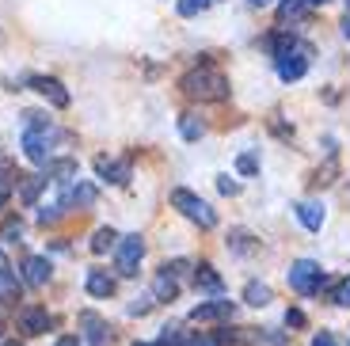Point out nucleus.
I'll list each match as a JSON object with an SVG mask.
<instances>
[{
	"instance_id": "aec40b11",
	"label": "nucleus",
	"mask_w": 350,
	"mask_h": 346,
	"mask_svg": "<svg viewBox=\"0 0 350 346\" xmlns=\"http://www.w3.org/2000/svg\"><path fill=\"white\" fill-rule=\"evenodd\" d=\"M19 301V282L8 267H0V304H16Z\"/></svg>"
},
{
	"instance_id": "a19ab883",
	"label": "nucleus",
	"mask_w": 350,
	"mask_h": 346,
	"mask_svg": "<svg viewBox=\"0 0 350 346\" xmlns=\"http://www.w3.org/2000/svg\"><path fill=\"white\" fill-rule=\"evenodd\" d=\"M301 4H305V8H316V4H327V0H301Z\"/></svg>"
},
{
	"instance_id": "2eb2a0df",
	"label": "nucleus",
	"mask_w": 350,
	"mask_h": 346,
	"mask_svg": "<svg viewBox=\"0 0 350 346\" xmlns=\"http://www.w3.org/2000/svg\"><path fill=\"white\" fill-rule=\"evenodd\" d=\"M194 286L206 289V293H213V297L225 293V282H221V274L210 267V263H198V267H194Z\"/></svg>"
},
{
	"instance_id": "e433bc0d",
	"label": "nucleus",
	"mask_w": 350,
	"mask_h": 346,
	"mask_svg": "<svg viewBox=\"0 0 350 346\" xmlns=\"http://www.w3.org/2000/svg\"><path fill=\"white\" fill-rule=\"evenodd\" d=\"M312 346H339V343H335V335H332V331H320V335L312 338Z\"/></svg>"
},
{
	"instance_id": "c756f323",
	"label": "nucleus",
	"mask_w": 350,
	"mask_h": 346,
	"mask_svg": "<svg viewBox=\"0 0 350 346\" xmlns=\"http://www.w3.org/2000/svg\"><path fill=\"white\" fill-rule=\"evenodd\" d=\"M335 172H339V164H335V160H327V164H324V172H316V175H312V187H327Z\"/></svg>"
},
{
	"instance_id": "cd10ccee",
	"label": "nucleus",
	"mask_w": 350,
	"mask_h": 346,
	"mask_svg": "<svg viewBox=\"0 0 350 346\" xmlns=\"http://www.w3.org/2000/svg\"><path fill=\"white\" fill-rule=\"evenodd\" d=\"M237 172L240 175H255V172H259V156H255V152H240L237 156Z\"/></svg>"
},
{
	"instance_id": "37998d69",
	"label": "nucleus",
	"mask_w": 350,
	"mask_h": 346,
	"mask_svg": "<svg viewBox=\"0 0 350 346\" xmlns=\"http://www.w3.org/2000/svg\"><path fill=\"white\" fill-rule=\"evenodd\" d=\"M133 346H149V343H133Z\"/></svg>"
},
{
	"instance_id": "393cba45",
	"label": "nucleus",
	"mask_w": 350,
	"mask_h": 346,
	"mask_svg": "<svg viewBox=\"0 0 350 346\" xmlns=\"http://www.w3.org/2000/svg\"><path fill=\"white\" fill-rule=\"evenodd\" d=\"M305 4H301V0H286V4H282L278 8V19L282 23H293V19H305Z\"/></svg>"
},
{
	"instance_id": "f03ea898",
	"label": "nucleus",
	"mask_w": 350,
	"mask_h": 346,
	"mask_svg": "<svg viewBox=\"0 0 350 346\" xmlns=\"http://www.w3.org/2000/svg\"><path fill=\"white\" fill-rule=\"evenodd\" d=\"M27 130H23V156L31 164H50V152H53V122L38 111H27Z\"/></svg>"
},
{
	"instance_id": "4468645a",
	"label": "nucleus",
	"mask_w": 350,
	"mask_h": 346,
	"mask_svg": "<svg viewBox=\"0 0 350 346\" xmlns=\"http://www.w3.org/2000/svg\"><path fill=\"white\" fill-rule=\"evenodd\" d=\"M175 297H179V274L160 267V274L152 278V301H175Z\"/></svg>"
},
{
	"instance_id": "58836bf2",
	"label": "nucleus",
	"mask_w": 350,
	"mask_h": 346,
	"mask_svg": "<svg viewBox=\"0 0 350 346\" xmlns=\"http://www.w3.org/2000/svg\"><path fill=\"white\" fill-rule=\"evenodd\" d=\"M247 4H252V8H267V4H271V0H247Z\"/></svg>"
},
{
	"instance_id": "f704fd0d",
	"label": "nucleus",
	"mask_w": 350,
	"mask_h": 346,
	"mask_svg": "<svg viewBox=\"0 0 350 346\" xmlns=\"http://www.w3.org/2000/svg\"><path fill=\"white\" fill-rule=\"evenodd\" d=\"M183 346H221V343H217V335H191Z\"/></svg>"
},
{
	"instance_id": "9d476101",
	"label": "nucleus",
	"mask_w": 350,
	"mask_h": 346,
	"mask_svg": "<svg viewBox=\"0 0 350 346\" xmlns=\"http://www.w3.org/2000/svg\"><path fill=\"white\" fill-rule=\"evenodd\" d=\"M96 175L114 187H126L130 183V160H111V156H96Z\"/></svg>"
},
{
	"instance_id": "7ed1b4c3",
	"label": "nucleus",
	"mask_w": 350,
	"mask_h": 346,
	"mask_svg": "<svg viewBox=\"0 0 350 346\" xmlns=\"http://www.w3.org/2000/svg\"><path fill=\"white\" fill-rule=\"evenodd\" d=\"M172 206L179 209L187 221H194L198 228H213V225H217V213H213V206H210L206 198H198L194 191H187V187H175V191H172Z\"/></svg>"
},
{
	"instance_id": "f8f14e48",
	"label": "nucleus",
	"mask_w": 350,
	"mask_h": 346,
	"mask_svg": "<svg viewBox=\"0 0 350 346\" xmlns=\"http://www.w3.org/2000/svg\"><path fill=\"white\" fill-rule=\"evenodd\" d=\"M50 274H53V267H50V259H46V255H27V259H23V278H27V286L42 289L46 282H50Z\"/></svg>"
},
{
	"instance_id": "9b49d317",
	"label": "nucleus",
	"mask_w": 350,
	"mask_h": 346,
	"mask_svg": "<svg viewBox=\"0 0 350 346\" xmlns=\"http://www.w3.org/2000/svg\"><path fill=\"white\" fill-rule=\"evenodd\" d=\"M31 88H35L42 99H50L53 107H69V92L57 77H31Z\"/></svg>"
},
{
	"instance_id": "c9c22d12",
	"label": "nucleus",
	"mask_w": 350,
	"mask_h": 346,
	"mask_svg": "<svg viewBox=\"0 0 350 346\" xmlns=\"http://www.w3.org/2000/svg\"><path fill=\"white\" fill-rule=\"evenodd\" d=\"M286 328H305V312H301V308H289V312H286Z\"/></svg>"
},
{
	"instance_id": "1a4fd4ad",
	"label": "nucleus",
	"mask_w": 350,
	"mask_h": 346,
	"mask_svg": "<svg viewBox=\"0 0 350 346\" xmlns=\"http://www.w3.org/2000/svg\"><path fill=\"white\" fill-rule=\"evenodd\" d=\"M80 328L88 335V346H111V323L96 312H80Z\"/></svg>"
},
{
	"instance_id": "f3484780",
	"label": "nucleus",
	"mask_w": 350,
	"mask_h": 346,
	"mask_svg": "<svg viewBox=\"0 0 350 346\" xmlns=\"http://www.w3.org/2000/svg\"><path fill=\"white\" fill-rule=\"evenodd\" d=\"M84 286H88V293H92V297H111L114 293V278L107 274V270H88Z\"/></svg>"
},
{
	"instance_id": "4c0bfd02",
	"label": "nucleus",
	"mask_w": 350,
	"mask_h": 346,
	"mask_svg": "<svg viewBox=\"0 0 350 346\" xmlns=\"http://www.w3.org/2000/svg\"><path fill=\"white\" fill-rule=\"evenodd\" d=\"M53 346H80V338H77V335H65V338H57Z\"/></svg>"
},
{
	"instance_id": "4be33fe9",
	"label": "nucleus",
	"mask_w": 350,
	"mask_h": 346,
	"mask_svg": "<svg viewBox=\"0 0 350 346\" xmlns=\"http://www.w3.org/2000/svg\"><path fill=\"white\" fill-rule=\"evenodd\" d=\"M114 243H118V232H114V228H96V232H92V251H96V255L111 251Z\"/></svg>"
},
{
	"instance_id": "5701e85b",
	"label": "nucleus",
	"mask_w": 350,
	"mask_h": 346,
	"mask_svg": "<svg viewBox=\"0 0 350 346\" xmlns=\"http://www.w3.org/2000/svg\"><path fill=\"white\" fill-rule=\"evenodd\" d=\"M179 133H183V141H198L202 133H206V126H202L194 114H179Z\"/></svg>"
},
{
	"instance_id": "c03bdc74",
	"label": "nucleus",
	"mask_w": 350,
	"mask_h": 346,
	"mask_svg": "<svg viewBox=\"0 0 350 346\" xmlns=\"http://www.w3.org/2000/svg\"><path fill=\"white\" fill-rule=\"evenodd\" d=\"M347 4H350V0H347Z\"/></svg>"
},
{
	"instance_id": "2f4dec72",
	"label": "nucleus",
	"mask_w": 350,
	"mask_h": 346,
	"mask_svg": "<svg viewBox=\"0 0 350 346\" xmlns=\"http://www.w3.org/2000/svg\"><path fill=\"white\" fill-rule=\"evenodd\" d=\"M335 304H342V308H350V278H342L339 286H335Z\"/></svg>"
},
{
	"instance_id": "7c9ffc66",
	"label": "nucleus",
	"mask_w": 350,
	"mask_h": 346,
	"mask_svg": "<svg viewBox=\"0 0 350 346\" xmlns=\"http://www.w3.org/2000/svg\"><path fill=\"white\" fill-rule=\"evenodd\" d=\"M62 221V206H42L38 209V225H57Z\"/></svg>"
},
{
	"instance_id": "423d86ee",
	"label": "nucleus",
	"mask_w": 350,
	"mask_h": 346,
	"mask_svg": "<svg viewBox=\"0 0 350 346\" xmlns=\"http://www.w3.org/2000/svg\"><path fill=\"white\" fill-rule=\"evenodd\" d=\"M237 304L232 301H206V304H194L191 308V323H221V320H232Z\"/></svg>"
},
{
	"instance_id": "39448f33",
	"label": "nucleus",
	"mask_w": 350,
	"mask_h": 346,
	"mask_svg": "<svg viewBox=\"0 0 350 346\" xmlns=\"http://www.w3.org/2000/svg\"><path fill=\"white\" fill-rule=\"evenodd\" d=\"M141 259H145V236L130 232L118 240V274L122 278H133L141 267Z\"/></svg>"
},
{
	"instance_id": "ddd939ff",
	"label": "nucleus",
	"mask_w": 350,
	"mask_h": 346,
	"mask_svg": "<svg viewBox=\"0 0 350 346\" xmlns=\"http://www.w3.org/2000/svg\"><path fill=\"white\" fill-rule=\"evenodd\" d=\"M308 72V46H301L297 53H289V57L278 61V77L286 80V84H293V80H301Z\"/></svg>"
},
{
	"instance_id": "0eeeda50",
	"label": "nucleus",
	"mask_w": 350,
	"mask_h": 346,
	"mask_svg": "<svg viewBox=\"0 0 350 346\" xmlns=\"http://www.w3.org/2000/svg\"><path fill=\"white\" fill-rule=\"evenodd\" d=\"M96 198H99V191L92 187V183L72 179L69 187H65V194H62V209H88V206H96Z\"/></svg>"
},
{
	"instance_id": "72a5a7b5",
	"label": "nucleus",
	"mask_w": 350,
	"mask_h": 346,
	"mask_svg": "<svg viewBox=\"0 0 350 346\" xmlns=\"http://www.w3.org/2000/svg\"><path fill=\"white\" fill-rule=\"evenodd\" d=\"M152 304H157V301H152V293H149V297H141V301H133V304H130V316H145V312H149Z\"/></svg>"
},
{
	"instance_id": "f257e3e1",
	"label": "nucleus",
	"mask_w": 350,
	"mask_h": 346,
	"mask_svg": "<svg viewBox=\"0 0 350 346\" xmlns=\"http://www.w3.org/2000/svg\"><path fill=\"white\" fill-rule=\"evenodd\" d=\"M179 88H183L187 99H198V103H221V99H228V77L221 69H213V65L191 69L179 80Z\"/></svg>"
},
{
	"instance_id": "ea45409f",
	"label": "nucleus",
	"mask_w": 350,
	"mask_h": 346,
	"mask_svg": "<svg viewBox=\"0 0 350 346\" xmlns=\"http://www.w3.org/2000/svg\"><path fill=\"white\" fill-rule=\"evenodd\" d=\"M342 35L350 38V12H347V19H342Z\"/></svg>"
},
{
	"instance_id": "473e14b6",
	"label": "nucleus",
	"mask_w": 350,
	"mask_h": 346,
	"mask_svg": "<svg viewBox=\"0 0 350 346\" xmlns=\"http://www.w3.org/2000/svg\"><path fill=\"white\" fill-rule=\"evenodd\" d=\"M217 191L232 198V194H240V183H237V179H228V175H221V179H217Z\"/></svg>"
},
{
	"instance_id": "79ce46f5",
	"label": "nucleus",
	"mask_w": 350,
	"mask_h": 346,
	"mask_svg": "<svg viewBox=\"0 0 350 346\" xmlns=\"http://www.w3.org/2000/svg\"><path fill=\"white\" fill-rule=\"evenodd\" d=\"M0 338H4V323H0Z\"/></svg>"
},
{
	"instance_id": "c85d7f7f",
	"label": "nucleus",
	"mask_w": 350,
	"mask_h": 346,
	"mask_svg": "<svg viewBox=\"0 0 350 346\" xmlns=\"http://www.w3.org/2000/svg\"><path fill=\"white\" fill-rule=\"evenodd\" d=\"M0 236H4V240H19V236H23V221H19V217H8V221H4V228H0Z\"/></svg>"
},
{
	"instance_id": "dca6fc26",
	"label": "nucleus",
	"mask_w": 350,
	"mask_h": 346,
	"mask_svg": "<svg viewBox=\"0 0 350 346\" xmlns=\"http://www.w3.org/2000/svg\"><path fill=\"white\" fill-rule=\"evenodd\" d=\"M293 209H297V221L308 232H320V228H324V206H320V202H297Z\"/></svg>"
},
{
	"instance_id": "20e7f679",
	"label": "nucleus",
	"mask_w": 350,
	"mask_h": 346,
	"mask_svg": "<svg viewBox=\"0 0 350 346\" xmlns=\"http://www.w3.org/2000/svg\"><path fill=\"white\" fill-rule=\"evenodd\" d=\"M289 289L301 297H312L324 289V270H320V263L316 259H297L293 267H289Z\"/></svg>"
},
{
	"instance_id": "6ab92c4d",
	"label": "nucleus",
	"mask_w": 350,
	"mask_h": 346,
	"mask_svg": "<svg viewBox=\"0 0 350 346\" xmlns=\"http://www.w3.org/2000/svg\"><path fill=\"white\" fill-rule=\"evenodd\" d=\"M271 286H267V282H247L244 286V301L252 304V308H262V304H271Z\"/></svg>"
},
{
	"instance_id": "bb28decb",
	"label": "nucleus",
	"mask_w": 350,
	"mask_h": 346,
	"mask_svg": "<svg viewBox=\"0 0 350 346\" xmlns=\"http://www.w3.org/2000/svg\"><path fill=\"white\" fill-rule=\"evenodd\" d=\"M247 240H252L247 232H232V236H228V248L240 251V255H247V251H259V243H247Z\"/></svg>"
},
{
	"instance_id": "a211bd4d",
	"label": "nucleus",
	"mask_w": 350,
	"mask_h": 346,
	"mask_svg": "<svg viewBox=\"0 0 350 346\" xmlns=\"http://www.w3.org/2000/svg\"><path fill=\"white\" fill-rule=\"evenodd\" d=\"M42 175H46V183H50V179H57V183H72V179H77V160H69V156H65V160H50Z\"/></svg>"
},
{
	"instance_id": "6e6552de",
	"label": "nucleus",
	"mask_w": 350,
	"mask_h": 346,
	"mask_svg": "<svg viewBox=\"0 0 350 346\" xmlns=\"http://www.w3.org/2000/svg\"><path fill=\"white\" fill-rule=\"evenodd\" d=\"M53 323V316L46 308H38V304H27V308H19V331L23 335H46V328Z\"/></svg>"
},
{
	"instance_id": "412c9836",
	"label": "nucleus",
	"mask_w": 350,
	"mask_h": 346,
	"mask_svg": "<svg viewBox=\"0 0 350 346\" xmlns=\"http://www.w3.org/2000/svg\"><path fill=\"white\" fill-rule=\"evenodd\" d=\"M19 183V175L12 172V164H4V160H0V209L8 206V198H12V187H16Z\"/></svg>"
},
{
	"instance_id": "a878e982",
	"label": "nucleus",
	"mask_w": 350,
	"mask_h": 346,
	"mask_svg": "<svg viewBox=\"0 0 350 346\" xmlns=\"http://www.w3.org/2000/svg\"><path fill=\"white\" fill-rule=\"evenodd\" d=\"M175 8H179V16L194 19V16H202V12L210 8V0H179V4H175Z\"/></svg>"
},
{
	"instance_id": "b1692460",
	"label": "nucleus",
	"mask_w": 350,
	"mask_h": 346,
	"mask_svg": "<svg viewBox=\"0 0 350 346\" xmlns=\"http://www.w3.org/2000/svg\"><path fill=\"white\" fill-rule=\"evenodd\" d=\"M46 187V175H31V179H23V187H19V198L31 206V202H38V191Z\"/></svg>"
}]
</instances>
